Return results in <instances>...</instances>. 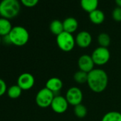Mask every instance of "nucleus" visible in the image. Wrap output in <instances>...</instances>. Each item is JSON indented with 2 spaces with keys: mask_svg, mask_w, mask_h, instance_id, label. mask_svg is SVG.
I'll return each mask as SVG.
<instances>
[{
  "mask_svg": "<svg viewBox=\"0 0 121 121\" xmlns=\"http://www.w3.org/2000/svg\"><path fill=\"white\" fill-rule=\"evenodd\" d=\"M63 25H64V31L70 33V34L74 33L78 27V21L76 20V19L73 17L66 18L63 22Z\"/></svg>",
  "mask_w": 121,
  "mask_h": 121,
  "instance_id": "nucleus-13",
  "label": "nucleus"
},
{
  "mask_svg": "<svg viewBox=\"0 0 121 121\" xmlns=\"http://www.w3.org/2000/svg\"><path fill=\"white\" fill-rule=\"evenodd\" d=\"M66 98L69 105L76 106L82 103L83 98V92L78 87H71L67 91L66 93Z\"/></svg>",
  "mask_w": 121,
  "mask_h": 121,
  "instance_id": "nucleus-7",
  "label": "nucleus"
},
{
  "mask_svg": "<svg viewBox=\"0 0 121 121\" xmlns=\"http://www.w3.org/2000/svg\"><path fill=\"white\" fill-rule=\"evenodd\" d=\"M116 4L117 5V7H121V0H115Z\"/></svg>",
  "mask_w": 121,
  "mask_h": 121,
  "instance_id": "nucleus-27",
  "label": "nucleus"
},
{
  "mask_svg": "<svg viewBox=\"0 0 121 121\" xmlns=\"http://www.w3.org/2000/svg\"><path fill=\"white\" fill-rule=\"evenodd\" d=\"M73 111H74L75 115L79 118H83V117H86L87 115V112H88L86 107L84 105H83L82 103L74 106Z\"/></svg>",
  "mask_w": 121,
  "mask_h": 121,
  "instance_id": "nucleus-22",
  "label": "nucleus"
},
{
  "mask_svg": "<svg viewBox=\"0 0 121 121\" xmlns=\"http://www.w3.org/2000/svg\"><path fill=\"white\" fill-rule=\"evenodd\" d=\"M112 19L117 22H121V7H117L112 10Z\"/></svg>",
  "mask_w": 121,
  "mask_h": 121,
  "instance_id": "nucleus-23",
  "label": "nucleus"
},
{
  "mask_svg": "<svg viewBox=\"0 0 121 121\" xmlns=\"http://www.w3.org/2000/svg\"><path fill=\"white\" fill-rule=\"evenodd\" d=\"M58 47L64 52H70L76 45V40L72 34L64 31L56 36Z\"/></svg>",
  "mask_w": 121,
  "mask_h": 121,
  "instance_id": "nucleus-4",
  "label": "nucleus"
},
{
  "mask_svg": "<svg viewBox=\"0 0 121 121\" xmlns=\"http://www.w3.org/2000/svg\"><path fill=\"white\" fill-rule=\"evenodd\" d=\"M91 57L95 65L103 66L109 61L110 53L108 48L99 46L93 51Z\"/></svg>",
  "mask_w": 121,
  "mask_h": 121,
  "instance_id": "nucleus-6",
  "label": "nucleus"
},
{
  "mask_svg": "<svg viewBox=\"0 0 121 121\" xmlns=\"http://www.w3.org/2000/svg\"><path fill=\"white\" fill-rule=\"evenodd\" d=\"M69 105V104L66 97L59 95H56L51 105V108L55 112L61 114L67 110Z\"/></svg>",
  "mask_w": 121,
  "mask_h": 121,
  "instance_id": "nucleus-8",
  "label": "nucleus"
},
{
  "mask_svg": "<svg viewBox=\"0 0 121 121\" xmlns=\"http://www.w3.org/2000/svg\"><path fill=\"white\" fill-rule=\"evenodd\" d=\"M0 17H1V13H0Z\"/></svg>",
  "mask_w": 121,
  "mask_h": 121,
  "instance_id": "nucleus-29",
  "label": "nucleus"
},
{
  "mask_svg": "<svg viewBox=\"0 0 121 121\" xmlns=\"http://www.w3.org/2000/svg\"><path fill=\"white\" fill-rule=\"evenodd\" d=\"M2 41H3V42H4L5 44H7V45L12 44V41H11V39H10V37H9V34L7 35V36H3Z\"/></svg>",
  "mask_w": 121,
  "mask_h": 121,
  "instance_id": "nucleus-26",
  "label": "nucleus"
},
{
  "mask_svg": "<svg viewBox=\"0 0 121 121\" xmlns=\"http://www.w3.org/2000/svg\"><path fill=\"white\" fill-rule=\"evenodd\" d=\"M35 83V79L32 74L24 73L21 74L17 80V85L23 91H27L33 88Z\"/></svg>",
  "mask_w": 121,
  "mask_h": 121,
  "instance_id": "nucleus-9",
  "label": "nucleus"
},
{
  "mask_svg": "<svg viewBox=\"0 0 121 121\" xmlns=\"http://www.w3.org/2000/svg\"><path fill=\"white\" fill-rule=\"evenodd\" d=\"M46 88L53 92L55 95L63 88V81L57 77L49 78L46 83Z\"/></svg>",
  "mask_w": 121,
  "mask_h": 121,
  "instance_id": "nucleus-12",
  "label": "nucleus"
},
{
  "mask_svg": "<svg viewBox=\"0 0 121 121\" xmlns=\"http://www.w3.org/2000/svg\"><path fill=\"white\" fill-rule=\"evenodd\" d=\"M6 92H7V87L5 81L0 78V96H2Z\"/></svg>",
  "mask_w": 121,
  "mask_h": 121,
  "instance_id": "nucleus-25",
  "label": "nucleus"
},
{
  "mask_svg": "<svg viewBox=\"0 0 121 121\" xmlns=\"http://www.w3.org/2000/svg\"><path fill=\"white\" fill-rule=\"evenodd\" d=\"M89 19L94 24H101L105 21V14L101 10L97 9L89 13Z\"/></svg>",
  "mask_w": 121,
  "mask_h": 121,
  "instance_id": "nucleus-14",
  "label": "nucleus"
},
{
  "mask_svg": "<svg viewBox=\"0 0 121 121\" xmlns=\"http://www.w3.org/2000/svg\"><path fill=\"white\" fill-rule=\"evenodd\" d=\"M98 0H81V7L86 12L91 13L98 9Z\"/></svg>",
  "mask_w": 121,
  "mask_h": 121,
  "instance_id": "nucleus-16",
  "label": "nucleus"
},
{
  "mask_svg": "<svg viewBox=\"0 0 121 121\" xmlns=\"http://www.w3.org/2000/svg\"><path fill=\"white\" fill-rule=\"evenodd\" d=\"M76 44L82 48H88L92 42V36L91 34L86 31H82L79 32L76 38Z\"/></svg>",
  "mask_w": 121,
  "mask_h": 121,
  "instance_id": "nucleus-11",
  "label": "nucleus"
},
{
  "mask_svg": "<svg viewBox=\"0 0 121 121\" xmlns=\"http://www.w3.org/2000/svg\"><path fill=\"white\" fill-rule=\"evenodd\" d=\"M21 3L26 7L31 8L37 5L39 0H20Z\"/></svg>",
  "mask_w": 121,
  "mask_h": 121,
  "instance_id": "nucleus-24",
  "label": "nucleus"
},
{
  "mask_svg": "<svg viewBox=\"0 0 121 121\" xmlns=\"http://www.w3.org/2000/svg\"><path fill=\"white\" fill-rule=\"evenodd\" d=\"M101 121H121V113L117 111H110L105 113Z\"/></svg>",
  "mask_w": 121,
  "mask_h": 121,
  "instance_id": "nucleus-18",
  "label": "nucleus"
},
{
  "mask_svg": "<svg viewBox=\"0 0 121 121\" xmlns=\"http://www.w3.org/2000/svg\"><path fill=\"white\" fill-rule=\"evenodd\" d=\"M55 94L46 87L41 89L36 95V103L40 108H47L51 106L55 97Z\"/></svg>",
  "mask_w": 121,
  "mask_h": 121,
  "instance_id": "nucleus-5",
  "label": "nucleus"
},
{
  "mask_svg": "<svg viewBox=\"0 0 121 121\" xmlns=\"http://www.w3.org/2000/svg\"><path fill=\"white\" fill-rule=\"evenodd\" d=\"M12 43L17 46H23L26 44L29 39L28 31L23 26H16L12 28L9 34Z\"/></svg>",
  "mask_w": 121,
  "mask_h": 121,
  "instance_id": "nucleus-3",
  "label": "nucleus"
},
{
  "mask_svg": "<svg viewBox=\"0 0 121 121\" xmlns=\"http://www.w3.org/2000/svg\"><path fill=\"white\" fill-rule=\"evenodd\" d=\"M21 11V4L19 0H2L0 2L1 17L7 19L17 17Z\"/></svg>",
  "mask_w": 121,
  "mask_h": 121,
  "instance_id": "nucleus-2",
  "label": "nucleus"
},
{
  "mask_svg": "<svg viewBox=\"0 0 121 121\" xmlns=\"http://www.w3.org/2000/svg\"><path fill=\"white\" fill-rule=\"evenodd\" d=\"M1 42H2V39H1V36H0V43H1Z\"/></svg>",
  "mask_w": 121,
  "mask_h": 121,
  "instance_id": "nucleus-28",
  "label": "nucleus"
},
{
  "mask_svg": "<svg viewBox=\"0 0 121 121\" xmlns=\"http://www.w3.org/2000/svg\"><path fill=\"white\" fill-rule=\"evenodd\" d=\"M88 86L94 93L103 92L108 84V76L105 71L100 69H94L88 76Z\"/></svg>",
  "mask_w": 121,
  "mask_h": 121,
  "instance_id": "nucleus-1",
  "label": "nucleus"
},
{
  "mask_svg": "<svg viewBox=\"0 0 121 121\" xmlns=\"http://www.w3.org/2000/svg\"><path fill=\"white\" fill-rule=\"evenodd\" d=\"M88 73H86L84 71H82L81 70L76 72L73 75V79L74 81L79 84H83L87 83L88 81Z\"/></svg>",
  "mask_w": 121,
  "mask_h": 121,
  "instance_id": "nucleus-20",
  "label": "nucleus"
},
{
  "mask_svg": "<svg viewBox=\"0 0 121 121\" xmlns=\"http://www.w3.org/2000/svg\"><path fill=\"white\" fill-rule=\"evenodd\" d=\"M10 21L7 19L0 17V36H4L9 34L12 29Z\"/></svg>",
  "mask_w": 121,
  "mask_h": 121,
  "instance_id": "nucleus-15",
  "label": "nucleus"
},
{
  "mask_svg": "<svg viewBox=\"0 0 121 121\" xmlns=\"http://www.w3.org/2000/svg\"><path fill=\"white\" fill-rule=\"evenodd\" d=\"M98 42L100 46L108 48L110 44V37L106 33H101L98 36Z\"/></svg>",
  "mask_w": 121,
  "mask_h": 121,
  "instance_id": "nucleus-21",
  "label": "nucleus"
},
{
  "mask_svg": "<svg viewBox=\"0 0 121 121\" xmlns=\"http://www.w3.org/2000/svg\"><path fill=\"white\" fill-rule=\"evenodd\" d=\"M49 29H50L51 32L53 34L56 35V36L64 31L63 22H60V20H58V19L53 20L51 22Z\"/></svg>",
  "mask_w": 121,
  "mask_h": 121,
  "instance_id": "nucleus-17",
  "label": "nucleus"
},
{
  "mask_svg": "<svg viewBox=\"0 0 121 121\" xmlns=\"http://www.w3.org/2000/svg\"><path fill=\"white\" fill-rule=\"evenodd\" d=\"M22 90L18 85H13L7 90V95L12 99H17L22 95Z\"/></svg>",
  "mask_w": 121,
  "mask_h": 121,
  "instance_id": "nucleus-19",
  "label": "nucleus"
},
{
  "mask_svg": "<svg viewBox=\"0 0 121 121\" xmlns=\"http://www.w3.org/2000/svg\"><path fill=\"white\" fill-rule=\"evenodd\" d=\"M95 64L92 59L91 56L84 54L79 57L78 60V66L79 70L84 71L86 73H90L94 69Z\"/></svg>",
  "mask_w": 121,
  "mask_h": 121,
  "instance_id": "nucleus-10",
  "label": "nucleus"
}]
</instances>
